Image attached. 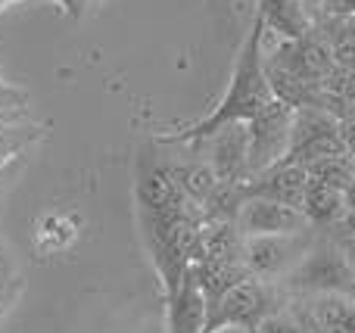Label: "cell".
<instances>
[{
    "label": "cell",
    "mask_w": 355,
    "mask_h": 333,
    "mask_svg": "<svg viewBox=\"0 0 355 333\" xmlns=\"http://www.w3.org/2000/svg\"><path fill=\"white\" fill-rule=\"evenodd\" d=\"M318 231L306 228V231H296V234H262V237H243V259L246 271L252 278H262V280H277L296 265V262L306 255V249L315 243Z\"/></svg>",
    "instance_id": "277c9868"
},
{
    "label": "cell",
    "mask_w": 355,
    "mask_h": 333,
    "mask_svg": "<svg viewBox=\"0 0 355 333\" xmlns=\"http://www.w3.org/2000/svg\"><path fill=\"white\" fill-rule=\"evenodd\" d=\"M190 271H193L196 284H200L202 296H206V305H209V303H215V299H218L225 290H231L234 284H240V280L250 278V271H246L243 259H227V262H193V265H190Z\"/></svg>",
    "instance_id": "30bf717a"
},
{
    "label": "cell",
    "mask_w": 355,
    "mask_h": 333,
    "mask_svg": "<svg viewBox=\"0 0 355 333\" xmlns=\"http://www.w3.org/2000/svg\"><path fill=\"white\" fill-rule=\"evenodd\" d=\"M209 333H252L250 327H240V324H225V327H215Z\"/></svg>",
    "instance_id": "5bb4252c"
},
{
    "label": "cell",
    "mask_w": 355,
    "mask_h": 333,
    "mask_svg": "<svg viewBox=\"0 0 355 333\" xmlns=\"http://www.w3.org/2000/svg\"><path fill=\"white\" fill-rule=\"evenodd\" d=\"M284 303V290L271 280L262 278H246L240 284H234L231 290H225L215 303H209L206 309V333L225 324H240V327H256L271 309Z\"/></svg>",
    "instance_id": "3957f363"
},
{
    "label": "cell",
    "mask_w": 355,
    "mask_h": 333,
    "mask_svg": "<svg viewBox=\"0 0 355 333\" xmlns=\"http://www.w3.org/2000/svg\"><path fill=\"white\" fill-rule=\"evenodd\" d=\"M327 234L334 237H346V240H355V206H346V212L337 218V224H334Z\"/></svg>",
    "instance_id": "7c38bea8"
},
{
    "label": "cell",
    "mask_w": 355,
    "mask_h": 333,
    "mask_svg": "<svg viewBox=\"0 0 355 333\" xmlns=\"http://www.w3.org/2000/svg\"><path fill=\"white\" fill-rule=\"evenodd\" d=\"M166 299H168V333H206L209 305L190 268L181 284L172 293H166Z\"/></svg>",
    "instance_id": "52a82bcc"
},
{
    "label": "cell",
    "mask_w": 355,
    "mask_h": 333,
    "mask_svg": "<svg viewBox=\"0 0 355 333\" xmlns=\"http://www.w3.org/2000/svg\"><path fill=\"white\" fill-rule=\"evenodd\" d=\"M340 243H343L346 255H349V265H352V274H355V240H346V237H337Z\"/></svg>",
    "instance_id": "4fadbf2b"
},
{
    "label": "cell",
    "mask_w": 355,
    "mask_h": 333,
    "mask_svg": "<svg viewBox=\"0 0 355 333\" xmlns=\"http://www.w3.org/2000/svg\"><path fill=\"white\" fill-rule=\"evenodd\" d=\"M56 3H62V6H66V10H72V6H75V0H56Z\"/></svg>",
    "instance_id": "9a60e30c"
},
{
    "label": "cell",
    "mask_w": 355,
    "mask_h": 333,
    "mask_svg": "<svg viewBox=\"0 0 355 333\" xmlns=\"http://www.w3.org/2000/svg\"><path fill=\"white\" fill-rule=\"evenodd\" d=\"M237 228L243 237H262V234H296V231L312 228L302 209L275 203L265 197H246L237 212Z\"/></svg>",
    "instance_id": "5b68a950"
},
{
    "label": "cell",
    "mask_w": 355,
    "mask_h": 333,
    "mask_svg": "<svg viewBox=\"0 0 355 333\" xmlns=\"http://www.w3.org/2000/svg\"><path fill=\"white\" fill-rule=\"evenodd\" d=\"M243 234L234 218H202L200 224V262L240 259Z\"/></svg>",
    "instance_id": "ba28073f"
},
{
    "label": "cell",
    "mask_w": 355,
    "mask_h": 333,
    "mask_svg": "<svg viewBox=\"0 0 355 333\" xmlns=\"http://www.w3.org/2000/svg\"><path fill=\"white\" fill-rule=\"evenodd\" d=\"M343 212H346V197L340 193V187L324 184V181L306 184L302 215L309 218V224H312V228H327V231H331Z\"/></svg>",
    "instance_id": "9c48e42d"
},
{
    "label": "cell",
    "mask_w": 355,
    "mask_h": 333,
    "mask_svg": "<svg viewBox=\"0 0 355 333\" xmlns=\"http://www.w3.org/2000/svg\"><path fill=\"white\" fill-rule=\"evenodd\" d=\"M277 287L284 293H293V296H312V293L355 296V274L343 243L334 234L321 231L312 246L306 249V255L277 280Z\"/></svg>",
    "instance_id": "6da1fadb"
},
{
    "label": "cell",
    "mask_w": 355,
    "mask_h": 333,
    "mask_svg": "<svg viewBox=\"0 0 355 333\" xmlns=\"http://www.w3.org/2000/svg\"><path fill=\"white\" fill-rule=\"evenodd\" d=\"M243 197H265V199H275V203L302 209V197H306V174L302 172L271 174V178H262L259 184H252L250 190H243Z\"/></svg>",
    "instance_id": "8fae6325"
},
{
    "label": "cell",
    "mask_w": 355,
    "mask_h": 333,
    "mask_svg": "<svg viewBox=\"0 0 355 333\" xmlns=\"http://www.w3.org/2000/svg\"><path fill=\"white\" fill-rule=\"evenodd\" d=\"M187 203L190 199L178 187L175 174L141 156L137 162V212H175Z\"/></svg>",
    "instance_id": "8992f818"
},
{
    "label": "cell",
    "mask_w": 355,
    "mask_h": 333,
    "mask_svg": "<svg viewBox=\"0 0 355 333\" xmlns=\"http://www.w3.org/2000/svg\"><path fill=\"white\" fill-rule=\"evenodd\" d=\"M265 106H268V91H265V81H262V75H259L256 35H252V41L246 44V53H243V60H240L237 78H234V84H231V91H227L225 103H221L218 109L206 118V122H200L196 128L184 131V134H178V137H181V141H200V137L215 134L221 125L234 122V118L256 116V112H262Z\"/></svg>",
    "instance_id": "7a4b0ae2"
}]
</instances>
